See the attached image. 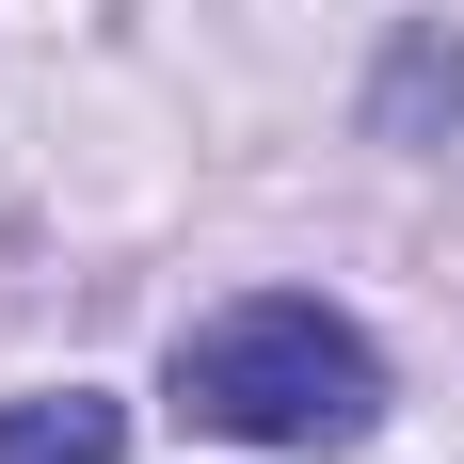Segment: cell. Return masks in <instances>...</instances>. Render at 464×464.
<instances>
[{"instance_id":"obj_1","label":"cell","mask_w":464,"mask_h":464,"mask_svg":"<svg viewBox=\"0 0 464 464\" xmlns=\"http://www.w3.org/2000/svg\"><path fill=\"white\" fill-rule=\"evenodd\" d=\"M177 417L240 432V449H353L384 417V353L336 304H304V288H256V304L177 336Z\"/></svg>"},{"instance_id":"obj_2","label":"cell","mask_w":464,"mask_h":464,"mask_svg":"<svg viewBox=\"0 0 464 464\" xmlns=\"http://www.w3.org/2000/svg\"><path fill=\"white\" fill-rule=\"evenodd\" d=\"M129 449V417L96 401V384H64V401H0V464H112Z\"/></svg>"}]
</instances>
